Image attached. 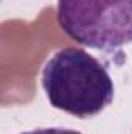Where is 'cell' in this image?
Segmentation results:
<instances>
[{
  "instance_id": "cell-2",
  "label": "cell",
  "mask_w": 132,
  "mask_h": 134,
  "mask_svg": "<svg viewBox=\"0 0 132 134\" xmlns=\"http://www.w3.org/2000/svg\"><path fill=\"white\" fill-rule=\"evenodd\" d=\"M61 30L75 42L115 50L132 42V0H58Z\"/></svg>"
},
{
  "instance_id": "cell-3",
  "label": "cell",
  "mask_w": 132,
  "mask_h": 134,
  "mask_svg": "<svg viewBox=\"0 0 132 134\" xmlns=\"http://www.w3.org/2000/svg\"><path fill=\"white\" fill-rule=\"evenodd\" d=\"M20 134H82L75 130H68V128H39L33 131H27V133Z\"/></svg>"
},
{
  "instance_id": "cell-1",
  "label": "cell",
  "mask_w": 132,
  "mask_h": 134,
  "mask_svg": "<svg viewBox=\"0 0 132 134\" xmlns=\"http://www.w3.org/2000/svg\"><path fill=\"white\" fill-rule=\"evenodd\" d=\"M50 104L78 119L93 117L112 104L115 87L107 69L81 48L58 50L42 69Z\"/></svg>"
}]
</instances>
